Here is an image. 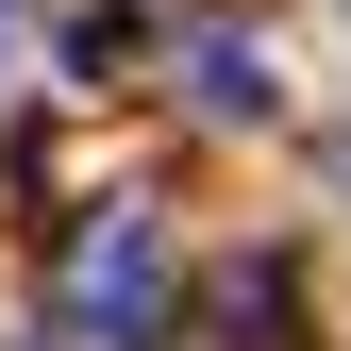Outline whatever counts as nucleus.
<instances>
[{
	"label": "nucleus",
	"mask_w": 351,
	"mask_h": 351,
	"mask_svg": "<svg viewBox=\"0 0 351 351\" xmlns=\"http://www.w3.org/2000/svg\"><path fill=\"white\" fill-rule=\"evenodd\" d=\"M167 335V234L134 201L67 234V285H51V351H151Z\"/></svg>",
	"instance_id": "1"
},
{
	"label": "nucleus",
	"mask_w": 351,
	"mask_h": 351,
	"mask_svg": "<svg viewBox=\"0 0 351 351\" xmlns=\"http://www.w3.org/2000/svg\"><path fill=\"white\" fill-rule=\"evenodd\" d=\"M167 34H184L167 0H67V17H51V67H67V84H134Z\"/></svg>",
	"instance_id": "2"
},
{
	"label": "nucleus",
	"mask_w": 351,
	"mask_h": 351,
	"mask_svg": "<svg viewBox=\"0 0 351 351\" xmlns=\"http://www.w3.org/2000/svg\"><path fill=\"white\" fill-rule=\"evenodd\" d=\"M184 67H201V117H285V84L251 34H184Z\"/></svg>",
	"instance_id": "3"
}]
</instances>
